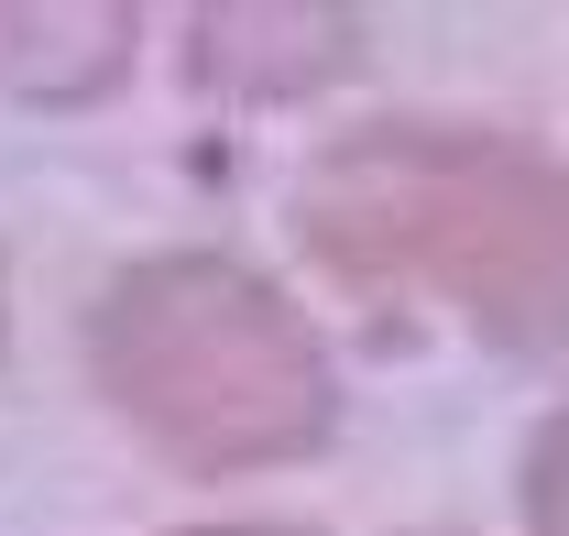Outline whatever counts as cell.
<instances>
[{
	"instance_id": "cell-1",
	"label": "cell",
	"mask_w": 569,
	"mask_h": 536,
	"mask_svg": "<svg viewBox=\"0 0 569 536\" xmlns=\"http://www.w3.org/2000/svg\"><path fill=\"white\" fill-rule=\"evenodd\" d=\"M296 241L361 296H438L493 350H559L569 198L526 132L361 121L296 176Z\"/></svg>"
},
{
	"instance_id": "cell-2",
	"label": "cell",
	"mask_w": 569,
	"mask_h": 536,
	"mask_svg": "<svg viewBox=\"0 0 569 536\" xmlns=\"http://www.w3.org/2000/svg\"><path fill=\"white\" fill-rule=\"evenodd\" d=\"M88 384L153 460L198 482L296 470L340 438V361L318 318L241 252H142L88 307Z\"/></svg>"
},
{
	"instance_id": "cell-3",
	"label": "cell",
	"mask_w": 569,
	"mask_h": 536,
	"mask_svg": "<svg viewBox=\"0 0 569 536\" xmlns=\"http://www.w3.org/2000/svg\"><path fill=\"white\" fill-rule=\"evenodd\" d=\"M187 77L230 110H296L361 77V11L329 0H209L187 22Z\"/></svg>"
},
{
	"instance_id": "cell-4",
	"label": "cell",
	"mask_w": 569,
	"mask_h": 536,
	"mask_svg": "<svg viewBox=\"0 0 569 536\" xmlns=\"http://www.w3.org/2000/svg\"><path fill=\"white\" fill-rule=\"evenodd\" d=\"M142 56V22L121 0H22L0 11V88L33 110H88L110 99Z\"/></svg>"
},
{
	"instance_id": "cell-5",
	"label": "cell",
	"mask_w": 569,
	"mask_h": 536,
	"mask_svg": "<svg viewBox=\"0 0 569 536\" xmlns=\"http://www.w3.org/2000/svg\"><path fill=\"white\" fill-rule=\"evenodd\" d=\"M559 416L526 438V460H515V504H526V536H559Z\"/></svg>"
},
{
	"instance_id": "cell-6",
	"label": "cell",
	"mask_w": 569,
	"mask_h": 536,
	"mask_svg": "<svg viewBox=\"0 0 569 536\" xmlns=\"http://www.w3.org/2000/svg\"><path fill=\"white\" fill-rule=\"evenodd\" d=\"M176 536H318V526H296V515H209V526H176Z\"/></svg>"
},
{
	"instance_id": "cell-7",
	"label": "cell",
	"mask_w": 569,
	"mask_h": 536,
	"mask_svg": "<svg viewBox=\"0 0 569 536\" xmlns=\"http://www.w3.org/2000/svg\"><path fill=\"white\" fill-rule=\"evenodd\" d=\"M0 350H11V264H0Z\"/></svg>"
}]
</instances>
